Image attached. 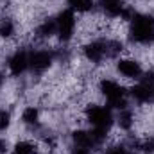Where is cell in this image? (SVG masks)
<instances>
[{"instance_id":"obj_1","label":"cell","mask_w":154,"mask_h":154,"mask_svg":"<svg viewBox=\"0 0 154 154\" xmlns=\"http://www.w3.org/2000/svg\"><path fill=\"white\" fill-rule=\"evenodd\" d=\"M111 74L122 81L125 86H131L134 82H138L143 74H145V65L140 57H136L131 52L122 54L120 57H116L115 61L111 63Z\"/></svg>"},{"instance_id":"obj_4","label":"cell","mask_w":154,"mask_h":154,"mask_svg":"<svg viewBox=\"0 0 154 154\" xmlns=\"http://www.w3.org/2000/svg\"><path fill=\"white\" fill-rule=\"evenodd\" d=\"M129 91V100L134 108H152L154 106V82L140 79L138 82L127 86Z\"/></svg>"},{"instance_id":"obj_6","label":"cell","mask_w":154,"mask_h":154,"mask_svg":"<svg viewBox=\"0 0 154 154\" xmlns=\"http://www.w3.org/2000/svg\"><path fill=\"white\" fill-rule=\"evenodd\" d=\"M11 154H18V152H13V151H11Z\"/></svg>"},{"instance_id":"obj_5","label":"cell","mask_w":154,"mask_h":154,"mask_svg":"<svg viewBox=\"0 0 154 154\" xmlns=\"http://www.w3.org/2000/svg\"><path fill=\"white\" fill-rule=\"evenodd\" d=\"M16 125V108L0 104V134H11Z\"/></svg>"},{"instance_id":"obj_2","label":"cell","mask_w":154,"mask_h":154,"mask_svg":"<svg viewBox=\"0 0 154 154\" xmlns=\"http://www.w3.org/2000/svg\"><path fill=\"white\" fill-rule=\"evenodd\" d=\"M84 125L90 129L109 133L115 127V111L104 102H90L82 108Z\"/></svg>"},{"instance_id":"obj_3","label":"cell","mask_w":154,"mask_h":154,"mask_svg":"<svg viewBox=\"0 0 154 154\" xmlns=\"http://www.w3.org/2000/svg\"><path fill=\"white\" fill-rule=\"evenodd\" d=\"M54 20H56V43L63 47H72L77 36L79 14L68 7H63L54 14Z\"/></svg>"}]
</instances>
